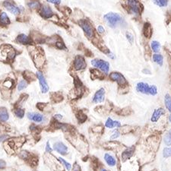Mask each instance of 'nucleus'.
Instances as JSON below:
<instances>
[{
	"instance_id": "c85d7f7f",
	"label": "nucleus",
	"mask_w": 171,
	"mask_h": 171,
	"mask_svg": "<svg viewBox=\"0 0 171 171\" xmlns=\"http://www.w3.org/2000/svg\"><path fill=\"white\" fill-rule=\"evenodd\" d=\"M27 81H26V80L24 79L21 80L18 85V90H19V91H21V90H24V88H27Z\"/></svg>"
},
{
	"instance_id": "4c0bfd02",
	"label": "nucleus",
	"mask_w": 171,
	"mask_h": 171,
	"mask_svg": "<svg viewBox=\"0 0 171 171\" xmlns=\"http://www.w3.org/2000/svg\"><path fill=\"white\" fill-rule=\"evenodd\" d=\"M46 152H48V153H50V152H52V151H53V149H52L51 146H50V142H49L47 143H46Z\"/></svg>"
},
{
	"instance_id": "f3484780",
	"label": "nucleus",
	"mask_w": 171,
	"mask_h": 171,
	"mask_svg": "<svg viewBox=\"0 0 171 171\" xmlns=\"http://www.w3.org/2000/svg\"><path fill=\"white\" fill-rule=\"evenodd\" d=\"M105 126L108 129L113 128H120L121 127V123L119 121H114L111 118H108L105 123Z\"/></svg>"
},
{
	"instance_id": "5701e85b",
	"label": "nucleus",
	"mask_w": 171,
	"mask_h": 171,
	"mask_svg": "<svg viewBox=\"0 0 171 171\" xmlns=\"http://www.w3.org/2000/svg\"><path fill=\"white\" fill-rule=\"evenodd\" d=\"M153 61L155 62V63L158 64V65L162 66L163 65L164 58H163V56H162V55L156 53L153 56Z\"/></svg>"
},
{
	"instance_id": "c03bdc74",
	"label": "nucleus",
	"mask_w": 171,
	"mask_h": 171,
	"mask_svg": "<svg viewBox=\"0 0 171 171\" xmlns=\"http://www.w3.org/2000/svg\"><path fill=\"white\" fill-rule=\"evenodd\" d=\"M100 171H107V170H105V169H102V170H101Z\"/></svg>"
},
{
	"instance_id": "7c9ffc66",
	"label": "nucleus",
	"mask_w": 171,
	"mask_h": 171,
	"mask_svg": "<svg viewBox=\"0 0 171 171\" xmlns=\"http://www.w3.org/2000/svg\"><path fill=\"white\" fill-rule=\"evenodd\" d=\"M58 159H59V161H60L61 163L62 164L65 166L66 170H71V165L69 163V162H67L66 160H64L63 158H59Z\"/></svg>"
},
{
	"instance_id": "9b49d317",
	"label": "nucleus",
	"mask_w": 171,
	"mask_h": 171,
	"mask_svg": "<svg viewBox=\"0 0 171 171\" xmlns=\"http://www.w3.org/2000/svg\"><path fill=\"white\" fill-rule=\"evenodd\" d=\"M53 149L55 150L56 152H58L62 155H65L68 152L67 146L62 142H56L53 145Z\"/></svg>"
},
{
	"instance_id": "a211bd4d",
	"label": "nucleus",
	"mask_w": 171,
	"mask_h": 171,
	"mask_svg": "<svg viewBox=\"0 0 171 171\" xmlns=\"http://www.w3.org/2000/svg\"><path fill=\"white\" fill-rule=\"evenodd\" d=\"M27 118L30 120L36 122V123H41L43 121V116L40 113H27Z\"/></svg>"
},
{
	"instance_id": "e433bc0d",
	"label": "nucleus",
	"mask_w": 171,
	"mask_h": 171,
	"mask_svg": "<svg viewBox=\"0 0 171 171\" xmlns=\"http://www.w3.org/2000/svg\"><path fill=\"white\" fill-rule=\"evenodd\" d=\"M47 2L51 3V4L56 5V6H59V5L61 4V0H46Z\"/></svg>"
},
{
	"instance_id": "6ab92c4d",
	"label": "nucleus",
	"mask_w": 171,
	"mask_h": 171,
	"mask_svg": "<svg viewBox=\"0 0 171 171\" xmlns=\"http://www.w3.org/2000/svg\"><path fill=\"white\" fill-rule=\"evenodd\" d=\"M104 160H105L106 163L110 167H114L116 164V160L114 158V157L108 153L104 154Z\"/></svg>"
},
{
	"instance_id": "0eeeda50",
	"label": "nucleus",
	"mask_w": 171,
	"mask_h": 171,
	"mask_svg": "<svg viewBox=\"0 0 171 171\" xmlns=\"http://www.w3.org/2000/svg\"><path fill=\"white\" fill-rule=\"evenodd\" d=\"M37 77L38 78V81H39L40 87H41V92L43 94H46L49 91V85L47 82H46V80L44 76L43 75V73L41 71H37L36 73Z\"/></svg>"
},
{
	"instance_id": "4be33fe9",
	"label": "nucleus",
	"mask_w": 171,
	"mask_h": 171,
	"mask_svg": "<svg viewBox=\"0 0 171 171\" xmlns=\"http://www.w3.org/2000/svg\"><path fill=\"white\" fill-rule=\"evenodd\" d=\"M9 119L8 111L6 108H0V121L6 122Z\"/></svg>"
},
{
	"instance_id": "ddd939ff",
	"label": "nucleus",
	"mask_w": 171,
	"mask_h": 171,
	"mask_svg": "<svg viewBox=\"0 0 171 171\" xmlns=\"http://www.w3.org/2000/svg\"><path fill=\"white\" fill-rule=\"evenodd\" d=\"M165 114L164 110L162 109V108H159V109H156L152 113V116L151 117V121L152 123H157V122L159 120L160 116H163Z\"/></svg>"
},
{
	"instance_id": "cd10ccee",
	"label": "nucleus",
	"mask_w": 171,
	"mask_h": 171,
	"mask_svg": "<svg viewBox=\"0 0 171 171\" xmlns=\"http://www.w3.org/2000/svg\"><path fill=\"white\" fill-rule=\"evenodd\" d=\"M169 0H153L154 3L160 7H165L167 6Z\"/></svg>"
},
{
	"instance_id": "20e7f679",
	"label": "nucleus",
	"mask_w": 171,
	"mask_h": 171,
	"mask_svg": "<svg viewBox=\"0 0 171 171\" xmlns=\"http://www.w3.org/2000/svg\"><path fill=\"white\" fill-rule=\"evenodd\" d=\"M91 65L95 67L96 69H100L103 72L107 74L110 70V63L105 60L99 59H95L91 60Z\"/></svg>"
},
{
	"instance_id": "f704fd0d",
	"label": "nucleus",
	"mask_w": 171,
	"mask_h": 171,
	"mask_svg": "<svg viewBox=\"0 0 171 171\" xmlns=\"http://www.w3.org/2000/svg\"><path fill=\"white\" fill-rule=\"evenodd\" d=\"M120 132H119L118 130L114 131V132H113L112 135L110 136V139H112V140H113V139H117V138L119 137V136H120Z\"/></svg>"
},
{
	"instance_id": "423d86ee",
	"label": "nucleus",
	"mask_w": 171,
	"mask_h": 171,
	"mask_svg": "<svg viewBox=\"0 0 171 171\" xmlns=\"http://www.w3.org/2000/svg\"><path fill=\"white\" fill-rule=\"evenodd\" d=\"M79 25L85 32V35L88 38H92L94 37V29L88 21L86 20H81L79 21Z\"/></svg>"
},
{
	"instance_id": "2eb2a0df",
	"label": "nucleus",
	"mask_w": 171,
	"mask_h": 171,
	"mask_svg": "<svg viewBox=\"0 0 171 171\" xmlns=\"http://www.w3.org/2000/svg\"><path fill=\"white\" fill-rule=\"evenodd\" d=\"M134 151H135V148L134 147H130L126 148L125 151L122 153V160L123 161H125L126 160L129 159L130 158H132V155L134 154Z\"/></svg>"
},
{
	"instance_id": "a878e982",
	"label": "nucleus",
	"mask_w": 171,
	"mask_h": 171,
	"mask_svg": "<svg viewBox=\"0 0 171 171\" xmlns=\"http://www.w3.org/2000/svg\"><path fill=\"white\" fill-rule=\"evenodd\" d=\"M164 142L167 146L171 145V129L169 130V132L165 134L164 138Z\"/></svg>"
},
{
	"instance_id": "aec40b11",
	"label": "nucleus",
	"mask_w": 171,
	"mask_h": 171,
	"mask_svg": "<svg viewBox=\"0 0 171 171\" xmlns=\"http://www.w3.org/2000/svg\"><path fill=\"white\" fill-rule=\"evenodd\" d=\"M143 33L145 37L150 38L153 34L152 27L149 23H145L144 25V28H143Z\"/></svg>"
},
{
	"instance_id": "f257e3e1",
	"label": "nucleus",
	"mask_w": 171,
	"mask_h": 171,
	"mask_svg": "<svg viewBox=\"0 0 171 171\" xmlns=\"http://www.w3.org/2000/svg\"><path fill=\"white\" fill-rule=\"evenodd\" d=\"M104 18L107 25L112 28L117 27L119 25H121L124 22L123 17L116 12H109L106 14Z\"/></svg>"
},
{
	"instance_id": "6e6552de",
	"label": "nucleus",
	"mask_w": 171,
	"mask_h": 171,
	"mask_svg": "<svg viewBox=\"0 0 171 171\" xmlns=\"http://www.w3.org/2000/svg\"><path fill=\"white\" fill-rule=\"evenodd\" d=\"M86 62H85V59L83 56H76V58L74 59V63H73V66H74V69L77 71H81L84 70V69L86 68Z\"/></svg>"
},
{
	"instance_id": "bb28decb",
	"label": "nucleus",
	"mask_w": 171,
	"mask_h": 171,
	"mask_svg": "<svg viewBox=\"0 0 171 171\" xmlns=\"http://www.w3.org/2000/svg\"><path fill=\"white\" fill-rule=\"evenodd\" d=\"M90 72H92L91 75H92V77H93L94 78H98V79H101V78H103L104 77V75H103L100 71L96 70V69H92V70H90Z\"/></svg>"
},
{
	"instance_id": "58836bf2",
	"label": "nucleus",
	"mask_w": 171,
	"mask_h": 171,
	"mask_svg": "<svg viewBox=\"0 0 171 171\" xmlns=\"http://www.w3.org/2000/svg\"><path fill=\"white\" fill-rule=\"evenodd\" d=\"M97 31H98V33H100V34H103V33L105 32V29H104V27H103L102 25H99L98 27H97Z\"/></svg>"
},
{
	"instance_id": "79ce46f5",
	"label": "nucleus",
	"mask_w": 171,
	"mask_h": 171,
	"mask_svg": "<svg viewBox=\"0 0 171 171\" xmlns=\"http://www.w3.org/2000/svg\"><path fill=\"white\" fill-rule=\"evenodd\" d=\"M107 56H108L110 57V58H111V59H114V56H113V53H111L110 52L109 53H107Z\"/></svg>"
},
{
	"instance_id": "a19ab883",
	"label": "nucleus",
	"mask_w": 171,
	"mask_h": 171,
	"mask_svg": "<svg viewBox=\"0 0 171 171\" xmlns=\"http://www.w3.org/2000/svg\"><path fill=\"white\" fill-rule=\"evenodd\" d=\"M54 118L57 119V120H61V119H62V116L60 114H56V115H55Z\"/></svg>"
},
{
	"instance_id": "473e14b6",
	"label": "nucleus",
	"mask_w": 171,
	"mask_h": 171,
	"mask_svg": "<svg viewBox=\"0 0 171 171\" xmlns=\"http://www.w3.org/2000/svg\"><path fill=\"white\" fill-rule=\"evenodd\" d=\"M56 46L58 49H59V50H65L66 49V46L65 44H64V43L61 41L56 42Z\"/></svg>"
},
{
	"instance_id": "c9c22d12",
	"label": "nucleus",
	"mask_w": 171,
	"mask_h": 171,
	"mask_svg": "<svg viewBox=\"0 0 171 171\" xmlns=\"http://www.w3.org/2000/svg\"><path fill=\"white\" fill-rule=\"evenodd\" d=\"M125 35H126L127 40H128V41H129V43H132V42H133V40H134L133 35H132V34H131V33H129V32H126Z\"/></svg>"
},
{
	"instance_id": "2f4dec72",
	"label": "nucleus",
	"mask_w": 171,
	"mask_h": 171,
	"mask_svg": "<svg viewBox=\"0 0 171 171\" xmlns=\"http://www.w3.org/2000/svg\"><path fill=\"white\" fill-rule=\"evenodd\" d=\"M15 114L17 117L18 118H23L24 116V110L23 109H17L15 111Z\"/></svg>"
},
{
	"instance_id": "f03ea898",
	"label": "nucleus",
	"mask_w": 171,
	"mask_h": 171,
	"mask_svg": "<svg viewBox=\"0 0 171 171\" xmlns=\"http://www.w3.org/2000/svg\"><path fill=\"white\" fill-rule=\"evenodd\" d=\"M136 90L144 95H148L154 96L158 94V88L155 85L150 86L148 83L139 82L136 85Z\"/></svg>"
},
{
	"instance_id": "ea45409f",
	"label": "nucleus",
	"mask_w": 171,
	"mask_h": 171,
	"mask_svg": "<svg viewBox=\"0 0 171 171\" xmlns=\"http://www.w3.org/2000/svg\"><path fill=\"white\" fill-rule=\"evenodd\" d=\"M6 167V162L3 160H0V168H3Z\"/></svg>"
},
{
	"instance_id": "c756f323",
	"label": "nucleus",
	"mask_w": 171,
	"mask_h": 171,
	"mask_svg": "<svg viewBox=\"0 0 171 171\" xmlns=\"http://www.w3.org/2000/svg\"><path fill=\"white\" fill-rule=\"evenodd\" d=\"M163 156L164 158L171 157V148H164L163 150Z\"/></svg>"
},
{
	"instance_id": "9d476101",
	"label": "nucleus",
	"mask_w": 171,
	"mask_h": 171,
	"mask_svg": "<svg viewBox=\"0 0 171 171\" xmlns=\"http://www.w3.org/2000/svg\"><path fill=\"white\" fill-rule=\"evenodd\" d=\"M104 99H105V90L104 88H100L94 95L92 100L95 104H99V103L104 102Z\"/></svg>"
},
{
	"instance_id": "39448f33",
	"label": "nucleus",
	"mask_w": 171,
	"mask_h": 171,
	"mask_svg": "<svg viewBox=\"0 0 171 171\" xmlns=\"http://www.w3.org/2000/svg\"><path fill=\"white\" fill-rule=\"evenodd\" d=\"M110 78L113 81H116L120 86H126L128 85L126 79L121 73L118 71H113L110 74Z\"/></svg>"
},
{
	"instance_id": "7ed1b4c3",
	"label": "nucleus",
	"mask_w": 171,
	"mask_h": 171,
	"mask_svg": "<svg viewBox=\"0 0 171 171\" xmlns=\"http://www.w3.org/2000/svg\"><path fill=\"white\" fill-rule=\"evenodd\" d=\"M2 6L8 12L14 15H18L22 12V7H19L12 0H6L3 2Z\"/></svg>"
},
{
	"instance_id": "37998d69",
	"label": "nucleus",
	"mask_w": 171,
	"mask_h": 171,
	"mask_svg": "<svg viewBox=\"0 0 171 171\" xmlns=\"http://www.w3.org/2000/svg\"><path fill=\"white\" fill-rule=\"evenodd\" d=\"M169 120H170V122L171 123V114L170 115V116H169Z\"/></svg>"
},
{
	"instance_id": "412c9836",
	"label": "nucleus",
	"mask_w": 171,
	"mask_h": 171,
	"mask_svg": "<svg viewBox=\"0 0 171 171\" xmlns=\"http://www.w3.org/2000/svg\"><path fill=\"white\" fill-rule=\"evenodd\" d=\"M27 6L30 9H39L41 8V5L37 0H30L27 3Z\"/></svg>"
},
{
	"instance_id": "72a5a7b5",
	"label": "nucleus",
	"mask_w": 171,
	"mask_h": 171,
	"mask_svg": "<svg viewBox=\"0 0 171 171\" xmlns=\"http://www.w3.org/2000/svg\"><path fill=\"white\" fill-rule=\"evenodd\" d=\"M78 120L81 122V123H83V122H85V120H86L87 116H86V115L84 114L82 112H80L79 114H78Z\"/></svg>"
},
{
	"instance_id": "b1692460",
	"label": "nucleus",
	"mask_w": 171,
	"mask_h": 171,
	"mask_svg": "<svg viewBox=\"0 0 171 171\" xmlns=\"http://www.w3.org/2000/svg\"><path fill=\"white\" fill-rule=\"evenodd\" d=\"M164 103L166 108H167L170 112H171V96L170 95H168V94H167V95H165Z\"/></svg>"
},
{
	"instance_id": "dca6fc26",
	"label": "nucleus",
	"mask_w": 171,
	"mask_h": 171,
	"mask_svg": "<svg viewBox=\"0 0 171 171\" xmlns=\"http://www.w3.org/2000/svg\"><path fill=\"white\" fill-rule=\"evenodd\" d=\"M10 23H11V21H10L8 14L6 12H0V25L7 26L9 25Z\"/></svg>"
},
{
	"instance_id": "f8f14e48",
	"label": "nucleus",
	"mask_w": 171,
	"mask_h": 171,
	"mask_svg": "<svg viewBox=\"0 0 171 171\" xmlns=\"http://www.w3.org/2000/svg\"><path fill=\"white\" fill-rule=\"evenodd\" d=\"M128 5L129 6L131 12L135 15H139L140 13V5L138 2L137 0H128Z\"/></svg>"
},
{
	"instance_id": "1a4fd4ad",
	"label": "nucleus",
	"mask_w": 171,
	"mask_h": 171,
	"mask_svg": "<svg viewBox=\"0 0 171 171\" xmlns=\"http://www.w3.org/2000/svg\"><path fill=\"white\" fill-rule=\"evenodd\" d=\"M40 15L42 18L45 19L50 18L53 15V12L52 8L47 5H43L40 8Z\"/></svg>"
},
{
	"instance_id": "4468645a",
	"label": "nucleus",
	"mask_w": 171,
	"mask_h": 171,
	"mask_svg": "<svg viewBox=\"0 0 171 171\" xmlns=\"http://www.w3.org/2000/svg\"><path fill=\"white\" fill-rule=\"evenodd\" d=\"M16 41L18 43H21V44L23 45H29L32 42L31 41V38L29 36L26 35L24 34H21L18 35L16 38Z\"/></svg>"
},
{
	"instance_id": "393cba45",
	"label": "nucleus",
	"mask_w": 171,
	"mask_h": 171,
	"mask_svg": "<svg viewBox=\"0 0 171 171\" xmlns=\"http://www.w3.org/2000/svg\"><path fill=\"white\" fill-rule=\"evenodd\" d=\"M151 49H152V50L154 52V53H158V52L160 51V44L158 41H154L151 42Z\"/></svg>"
}]
</instances>
